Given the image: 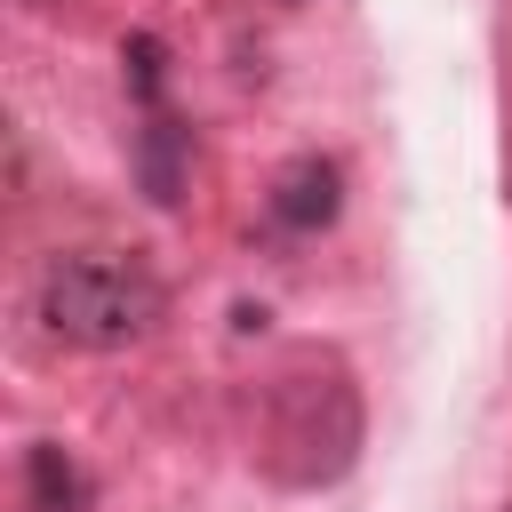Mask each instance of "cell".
<instances>
[{
  "mask_svg": "<svg viewBox=\"0 0 512 512\" xmlns=\"http://www.w3.org/2000/svg\"><path fill=\"white\" fill-rule=\"evenodd\" d=\"M360 384L336 352H288L264 384V416H256V464L280 488H336L360 464Z\"/></svg>",
  "mask_w": 512,
  "mask_h": 512,
  "instance_id": "1",
  "label": "cell"
},
{
  "mask_svg": "<svg viewBox=\"0 0 512 512\" xmlns=\"http://www.w3.org/2000/svg\"><path fill=\"white\" fill-rule=\"evenodd\" d=\"M160 304L168 296H160L152 264H136V256L88 248V256H56L40 272V320H48V336H64L80 352H120V344L152 336Z\"/></svg>",
  "mask_w": 512,
  "mask_h": 512,
  "instance_id": "2",
  "label": "cell"
},
{
  "mask_svg": "<svg viewBox=\"0 0 512 512\" xmlns=\"http://www.w3.org/2000/svg\"><path fill=\"white\" fill-rule=\"evenodd\" d=\"M272 224H288V232L336 224V168H328L320 152H304V160H288V168L272 176Z\"/></svg>",
  "mask_w": 512,
  "mask_h": 512,
  "instance_id": "3",
  "label": "cell"
},
{
  "mask_svg": "<svg viewBox=\"0 0 512 512\" xmlns=\"http://www.w3.org/2000/svg\"><path fill=\"white\" fill-rule=\"evenodd\" d=\"M80 472H72V456L64 448H32V504L40 512H80Z\"/></svg>",
  "mask_w": 512,
  "mask_h": 512,
  "instance_id": "4",
  "label": "cell"
},
{
  "mask_svg": "<svg viewBox=\"0 0 512 512\" xmlns=\"http://www.w3.org/2000/svg\"><path fill=\"white\" fill-rule=\"evenodd\" d=\"M144 184H152V200H176V128L168 120L144 128Z\"/></svg>",
  "mask_w": 512,
  "mask_h": 512,
  "instance_id": "5",
  "label": "cell"
},
{
  "mask_svg": "<svg viewBox=\"0 0 512 512\" xmlns=\"http://www.w3.org/2000/svg\"><path fill=\"white\" fill-rule=\"evenodd\" d=\"M504 512H512V504H504Z\"/></svg>",
  "mask_w": 512,
  "mask_h": 512,
  "instance_id": "6",
  "label": "cell"
}]
</instances>
